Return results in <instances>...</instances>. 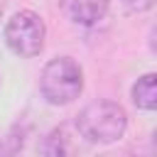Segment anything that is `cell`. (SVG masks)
<instances>
[{"instance_id":"1","label":"cell","mask_w":157,"mask_h":157,"mask_svg":"<svg viewBox=\"0 0 157 157\" xmlns=\"http://www.w3.org/2000/svg\"><path fill=\"white\" fill-rule=\"evenodd\" d=\"M128 115L113 101H93L76 115V130L86 142L110 145L125 135Z\"/></svg>"},{"instance_id":"2","label":"cell","mask_w":157,"mask_h":157,"mask_svg":"<svg viewBox=\"0 0 157 157\" xmlns=\"http://www.w3.org/2000/svg\"><path fill=\"white\" fill-rule=\"evenodd\" d=\"M39 91L52 105H69L83 91V69L71 56L52 59L39 76Z\"/></svg>"},{"instance_id":"3","label":"cell","mask_w":157,"mask_h":157,"mask_svg":"<svg viewBox=\"0 0 157 157\" xmlns=\"http://www.w3.org/2000/svg\"><path fill=\"white\" fill-rule=\"evenodd\" d=\"M44 37H47V27L44 20L32 12V10H20L15 12L7 25H5V42L7 47L17 54V56H37L44 49Z\"/></svg>"},{"instance_id":"4","label":"cell","mask_w":157,"mask_h":157,"mask_svg":"<svg viewBox=\"0 0 157 157\" xmlns=\"http://www.w3.org/2000/svg\"><path fill=\"white\" fill-rule=\"evenodd\" d=\"M59 5H61V12L66 15V20H71L74 25H81V27H91L105 17L110 0H59Z\"/></svg>"},{"instance_id":"5","label":"cell","mask_w":157,"mask_h":157,"mask_svg":"<svg viewBox=\"0 0 157 157\" xmlns=\"http://www.w3.org/2000/svg\"><path fill=\"white\" fill-rule=\"evenodd\" d=\"M132 103L142 110H157V74H145L135 81Z\"/></svg>"},{"instance_id":"6","label":"cell","mask_w":157,"mask_h":157,"mask_svg":"<svg viewBox=\"0 0 157 157\" xmlns=\"http://www.w3.org/2000/svg\"><path fill=\"white\" fill-rule=\"evenodd\" d=\"M42 152L44 155H71L74 152V145H71V135L66 132V128H54L44 145H42Z\"/></svg>"},{"instance_id":"7","label":"cell","mask_w":157,"mask_h":157,"mask_svg":"<svg viewBox=\"0 0 157 157\" xmlns=\"http://www.w3.org/2000/svg\"><path fill=\"white\" fill-rule=\"evenodd\" d=\"M155 2H157V0H125V5H128L130 10H137V12H142V10H150Z\"/></svg>"},{"instance_id":"8","label":"cell","mask_w":157,"mask_h":157,"mask_svg":"<svg viewBox=\"0 0 157 157\" xmlns=\"http://www.w3.org/2000/svg\"><path fill=\"white\" fill-rule=\"evenodd\" d=\"M150 49L157 54V27H152V32H150Z\"/></svg>"},{"instance_id":"9","label":"cell","mask_w":157,"mask_h":157,"mask_svg":"<svg viewBox=\"0 0 157 157\" xmlns=\"http://www.w3.org/2000/svg\"><path fill=\"white\" fill-rule=\"evenodd\" d=\"M152 150L157 152V128H155V132H152Z\"/></svg>"}]
</instances>
